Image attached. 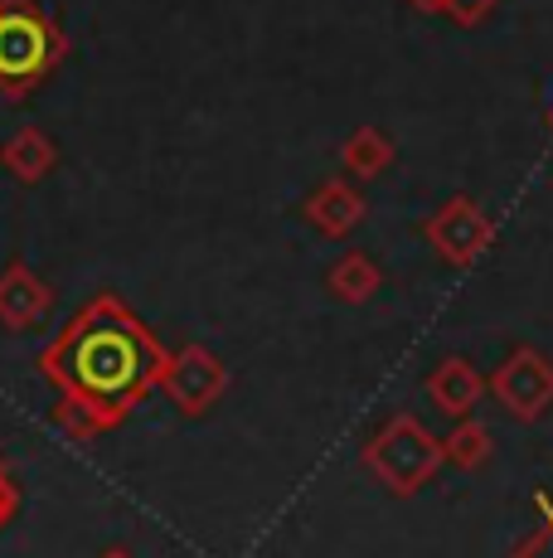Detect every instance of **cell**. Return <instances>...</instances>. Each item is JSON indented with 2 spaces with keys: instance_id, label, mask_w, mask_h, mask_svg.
I'll return each mask as SVG.
<instances>
[{
  "instance_id": "6da1fadb",
  "label": "cell",
  "mask_w": 553,
  "mask_h": 558,
  "mask_svg": "<svg viewBox=\"0 0 553 558\" xmlns=\"http://www.w3.org/2000/svg\"><path fill=\"white\" fill-rule=\"evenodd\" d=\"M161 364L165 345L132 316V306L122 296H98L45 355V374L63 389L54 423L69 437L108 433L156 389Z\"/></svg>"
},
{
  "instance_id": "7a4b0ae2",
  "label": "cell",
  "mask_w": 553,
  "mask_h": 558,
  "mask_svg": "<svg viewBox=\"0 0 553 558\" xmlns=\"http://www.w3.org/2000/svg\"><path fill=\"white\" fill-rule=\"evenodd\" d=\"M63 59L59 25L29 0H0V93H25Z\"/></svg>"
},
{
  "instance_id": "3957f363",
  "label": "cell",
  "mask_w": 553,
  "mask_h": 558,
  "mask_svg": "<svg viewBox=\"0 0 553 558\" xmlns=\"http://www.w3.org/2000/svg\"><path fill=\"white\" fill-rule=\"evenodd\" d=\"M365 466L393 490V496H418L442 471V442L413 413H398L379 423V433L365 442Z\"/></svg>"
},
{
  "instance_id": "277c9868",
  "label": "cell",
  "mask_w": 553,
  "mask_h": 558,
  "mask_svg": "<svg viewBox=\"0 0 553 558\" xmlns=\"http://www.w3.org/2000/svg\"><path fill=\"white\" fill-rule=\"evenodd\" d=\"M486 393H495V403L519 423H539L553 408V360L539 355L534 345H515L491 369Z\"/></svg>"
},
{
  "instance_id": "5b68a950",
  "label": "cell",
  "mask_w": 553,
  "mask_h": 558,
  "mask_svg": "<svg viewBox=\"0 0 553 558\" xmlns=\"http://www.w3.org/2000/svg\"><path fill=\"white\" fill-rule=\"evenodd\" d=\"M422 239L446 267H476L495 248V219L471 195H452L422 223Z\"/></svg>"
},
{
  "instance_id": "8992f818",
  "label": "cell",
  "mask_w": 553,
  "mask_h": 558,
  "mask_svg": "<svg viewBox=\"0 0 553 558\" xmlns=\"http://www.w3.org/2000/svg\"><path fill=\"white\" fill-rule=\"evenodd\" d=\"M156 389H161L185 417H199L223 399L229 369H223V360L209 345H185V350H175V355H165Z\"/></svg>"
},
{
  "instance_id": "52a82bcc",
  "label": "cell",
  "mask_w": 553,
  "mask_h": 558,
  "mask_svg": "<svg viewBox=\"0 0 553 558\" xmlns=\"http://www.w3.org/2000/svg\"><path fill=\"white\" fill-rule=\"evenodd\" d=\"M54 311V287L25 263H10L0 272V326L5 330H35Z\"/></svg>"
},
{
  "instance_id": "ba28073f",
  "label": "cell",
  "mask_w": 553,
  "mask_h": 558,
  "mask_svg": "<svg viewBox=\"0 0 553 558\" xmlns=\"http://www.w3.org/2000/svg\"><path fill=\"white\" fill-rule=\"evenodd\" d=\"M365 209H369L365 195H359L345 175H331V180H321V185L306 195L302 219L311 223L321 239H349V233L365 223Z\"/></svg>"
},
{
  "instance_id": "9c48e42d",
  "label": "cell",
  "mask_w": 553,
  "mask_h": 558,
  "mask_svg": "<svg viewBox=\"0 0 553 558\" xmlns=\"http://www.w3.org/2000/svg\"><path fill=\"white\" fill-rule=\"evenodd\" d=\"M481 393H486V379L476 374V364L462 360V355H446L438 369L428 374V399L446 417H466L476 403H481Z\"/></svg>"
},
{
  "instance_id": "30bf717a",
  "label": "cell",
  "mask_w": 553,
  "mask_h": 558,
  "mask_svg": "<svg viewBox=\"0 0 553 558\" xmlns=\"http://www.w3.org/2000/svg\"><path fill=\"white\" fill-rule=\"evenodd\" d=\"M0 166H5L20 185H39V180L59 166V146H54V136L39 132V126H20L15 136L0 142Z\"/></svg>"
},
{
  "instance_id": "8fae6325",
  "label": "cell",
  "mask_w": 553,
  "mask_h": 558,
  "mask_svg": "<svg viewBox=\"0 0 553 558\" xmlns=\"http://www.w3.org/2000/svg\"><path fill=\"white\" fill-rule=\"evenodd\" d=\"M379 287H384V267H379L369 253H359V248L340 253L335 263L325 267V292H331L335 302H345V306H365L369 296H379Z\"/></svg>"
},
{
  "instance_id": "7c38bea8",
  "label": "cell",
  "mask_w": 553,
  "mask_h": 558,
  "mask_svg": "<svg viewBox=\"0 0 553 558\" xmlns=\"http://www.w3.org/2000/svg\"><path fill=\"white\" fill-rule=\"evenodd\" d=\"M393 156H398V146H393L384 126H355L340 146V166H345L349 180H379L393 166Z\"/></svg>"
},
{
  "instance_id": "4fadbf2b",
  "label": "cell",
  "mask_w": 553,
  "mask_h": 558,
  "mask_svg": "<svg viewBox=\"0 0 553 558\" xmlns=\"http://www.w3.org/2000/svg\"><path fill=\"white\" fill-rule=\"evenodd\" d=\"M495 452V437H491V427L486 423H476L471 413L466 417H456V427H452V437L442 442V461H452L456 471H481L486 461H491Z\"/></svg>"
},
{
  "instance_id": "5bb4252c",
  "label": "cell",
  "mask_w": 553,
  "mask_h": 558,
  "mask_svg": "<svg viewBox=\"0 0 553 558\" xmlns=\"http://www.w3.org/2000/svg\"><path fill=\"white\" fill-rule=\"evenodd\" d=\"M505 558H553V490H539V520Z\"/></svg>"
},
{
  "instance_id": "9a60e30c",
  "label": "cell",
  "mask_w": 553,
  "mask_h": 558,
  "mask_svg": "<svg viewBox=\"0 0 553 558\" xmlns=\"http://www.w3.org/2000/svg\"><path fill=\"white\" fill-rule=\"evenodd\" d=\"M500 5H505V0H442V15L456 20L462 29H476V25H486Z\"/></svg>"
},
{
  "instance_id": "2e32d148",
  "label": "cell",
  "mask_w": 553,
  "mask_h": 558,
  "mask_svg": "<svg viewBox=\"0 0 553 558\" xmlns=\"http://www.w3.org/2000/svg\"><path fill=\"white\" fill-rule=\"evenodd\" d=\"M15 510H20V486L5 476V466H0V530L15 520Z\"/></svg>"
},
{
  "instance_id": "e0dca14e",
  "label": "cell",
  "mask_w": 553,
  "mask_h": 558,
  "mask_svg": "<svg viewBox=\"0 0 553 558\" xmlns=\"http://www.w3.org/2000/svg\"><path fill=\"white\" fill-rule=\"evenodd\" d=\"M403 5H413L418 15H442V0H403Z\"/></svg>"
},
{
  "instance_id": "ac0fdd59",
  "label": "cell",
  "mask_w": 553,
  "mask_h": 558,
  "mask_svg": "<svg viewBox=\"0 0 553 558\" xmlns=\"http://www.w3.org/2000/svg\"><path fill=\"white\" fill-rule=\"evenodd\" d=\"M102 558H132V554H126V549H108V554H102Z\"/></svg>"
},
{
  "instance_id": "d6986e66",
  "label": "cell",
  "mask_w": 553,
  "mask_h": 558,
  "mask_svg": "<svg viewBox=\"0 0 553 558\" xmlns=\"http://www.w3.org/2000/svg\"><path fill=\"white\" fill-rule=\"evenodd\" d=\"M549 132H553V112H549Z\"/></svg>"
}]
</instances>
